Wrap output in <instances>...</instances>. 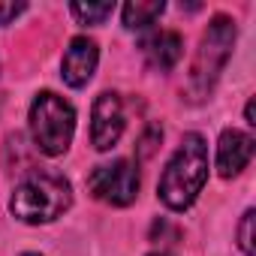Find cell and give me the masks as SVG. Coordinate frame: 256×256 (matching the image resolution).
Returning a JSON list of instances; mask_svg holds the SVG:
<instances>
[{
    "label": "cell",
    "instance_id": "1",
    "mask_svg": "<svg viewBox=\"0 0 256 256\" xmlns=\"http://www.w3.org/2000/svg\"><path fill=\"white\" fill-rule=\"evenodd\" d=\"M205 181H208V145L199 133H187L181 148L169 160V166L157 184V193L166 208L184 211L196 202Z\"/></svg>",
    "mask_w": 256,
    "mask_h": 256
},
{
    "label": "cell",
    "instance_id": "2",
    "mask_svg": "<svg viewBox=\"0 0 256 256\" xmlns=\"http://www.w3.org/2000/svg\"><path fill=\"white\" fill-rule=\"evenodd\" d=\"M70 205H72V187L58 172H34V175H28L16 187V193L10 199V211L22 223H52Z\"/></svg>",
    "mask_w": 256,
    "mask_h": 256
},
{
    "label": "cell",
    "instance_id": "3",
    "mask_svg": "<svg viewBox=\"0 0 256 256\" xmlns=\"http://www.w3.org/2000/svg\"><path fill=\"white\" fill-rule=\"evenodd\" d=\"M235 22L226 18V16H214L208 30L202 34L199 40V48H196V58H193V66H190V78H187V90L193 100H205L217 82V76L223 72L229 54H232V46H235Z\"/></svg>",
    "mask_w": 256,
    "mask_h": 256
},
{
    "label": "cell",
    "instance_id": "4",
    "mask_svg": "<svg viewBox=\"0 0 256 256\" xmlns=\"http://www.w3.org/2000/svg\"><path fill=\"white\" fill-rule=\"evenodd\" d=\"M72 133H76V108L52 90L36 94V100L30 106L34 145L48 157H60L72 145Z\"/></svg>",
    "mask_w": 256,
    "mask_h": 256
},
{
    "label": "cell",
    "instance_id": "5",
    "mask_svg": "<svg viewBox=\"0 0 256 256\" xmlns=\"http://www.w3.org/2000/svg\"><path fill=\"white\" fill-rule=\"evenodd\" d=\"M88 190L106 202V205H114V208H124L136 202L139 196V172L130 160H112V163H102L90 172L88 178Z\"/></svg>",
    "mask_w": 256,
    "mask_h": 256
},
{
    "label": "cell",
    "instance_id": "6",
    "mask_svg": "<svg viewBox=\"0 0 256 256\" xmlns=\"http://www.w3.org/2000/svg\"><path fill=\"white\" fill-rule=\"evenodd\" d=\"M124 133V102L114 90L96 96L90 112V142L96 151H112Z\"/></svg>",
    "mask_w": 256,
    "mask_h": 256
},
{
    "label": "cell",
    "instance_id": "7",
    "mask_svg": "<svg viewBox=\"0 0 256 256\" xmlns=\"http://www.w3.org/2000/svg\"><path fill=\"white\" fill-rule=\"evenodd\" d=\"M96 60H100V48L94 40L88 36H76L64 54V64H60V76L70 88H84L90 78H94V70H96Z\"/></svg>",
    "mask_w": 256,
    "mask_h": 256
},
{
    "label": "cell",
    "instance_id": "8",
    "mask_svg": "<svg viewBox=\"0 0 256 256\" xmlns=\"http://www.w3.org/2000/svg\"><path fill=\"white\" fill-rule=\"evenodd\" d=\"M250 157H253V136L241 130H223L217 142V172L223 178H235L247 169Z\"/></svg>",
    "mask_w": 256,
    "mask_h": 256
},
{
    "label": "cell",
    "instance_id": "9",
    "mask_svg": "<svg viewBox=\"0 0 256 256\" xmlns=\"http://www.w3.org/2000/svg\"><path fill=\"white\" fill-rule=\"evenodd\" d=\"M142 48H145V58H148V66H151V70L169 72V70L181 60L184 42H181V36H178L175 30H160V34H154L151 40H145Z\"/></svg>",
    "mask_w": 256,
    "mask_h": 256
},
{
    "label": "cell",
    "instance_id": "10",
    "mask_svg": "<svg viewBox=\"0 0 256 256\" xmlns=\"http://www.w3.org/2000/svg\"><path fill=\"white\" fill-rule=\"evenodd\" d=\"M163 10H166L163 0H151V4H142V0H136V4H126V6L120 10L124 28H126V30H142V28L154 24V18L163 16Z\"/></svg>",
    "mask_w": 256,
    "mask_h": 256
},
{
    "label": "cell",
    "instance_id": "11",
    "mask_svg": "<svg viewBox=\"0 0 256 256\" xmlns=\"http://www.w3.org/2000/svg\"><path fill=\"white\" fill-rule=\"evenodd\" d=\"M70 12L78 18V24H102L114 12V4H72Z\"/></svg>",
    "mask_w": 256,
    "mask_h": 256
},
{
    "label": "cell",
    "instance_id": "12",
    "mask_svg": "<svg viewBox=\"0 0 256 256\" xmlns=\"http://www.w3.org/2000/svg\"><path fill=\"white\" fill-rule=\"evenodd\" d=\"M160 142H163V126H160V124H148V130L142 133V139H139V145H136L139 160H148V157L157 151Z\"/></svg>",
    "mask_w": 256,
    "mask_h": 256
},
{
    "label": "cell",
    "instance_id": "13",
    "mask_svg": "<svg viewBox=\"0 0 256 256\" xmlns=\"http://www.w3.org/2000/svg\"><path fill=\"white\" fill-rule=\"evenodd\" d=\"M253 217H256V211L247 208L244 217H241V226H238V244L247 256H253Z\"/></svg>",
    "mask_w": 256,
    "mask_h": 256
},
{
    "label": "cell",
    "instance_id": "14",
    "mask_svg": "<svg viewBox=\"0 0 256 256\" xmlns=\"http://www.w3.org/2000/svg\"><path fill=\"white\" fill-rule=\"evenodd\" d=\"M24 10H28L24 4H0V28H4V24H10L12 18H18Z\"/></svg>",
    "mask_w": 256,
    "mask_h": 256
},
{
    "label": "cell",
    "instance_id": "15",
    "mask_svg": "<svg viewBox=\"0 0 256 256\" xmlns=\"http://www.w3.org/2000/svg\"><path fill=\"white\" fill-rule=\"evenodd\" d=\"M244 118H247V124H250V126H256V114H253V100L247 102V108H244Z\"/></svg>",
    "mask_w": 256,
    "mask_h": 256
},
{
    "label": "cell",
    "instance_id": "16",
    "mask_svg": "<svg viewBox=\"0 0 256 256\" xmlns=\"http://www.w3.org/2000/svg\"><path fill=\"white\" fill-rule=\"evenodd\" d=\"M24 256H40V253H24Z\"/></svg>",
    "mask_w": 256,
    "mask_h": 256
},
{
    "label": "cell",
    "instance_id": "17",
    "mask_svg": "<svg viewBox=\"0 0 256 256\" xmlns=\"http://www.w3.org/2000/svg\"><path fill=\"white\" fill-rule=\"evenodd\" d=\"M154 256H169V253H154Z\"/></svg>",
    "mask_w": 256,
    "mask_h": 256
}]
</instances>
